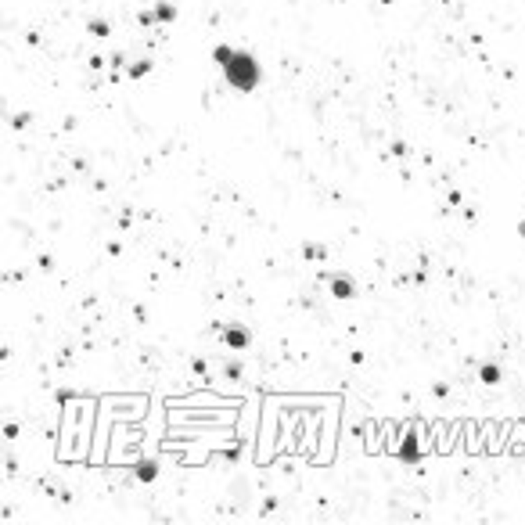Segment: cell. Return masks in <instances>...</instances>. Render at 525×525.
<instances>
[{
	"label": "cell",
	"mask_w": 525,
	"mask_h": 525,
	"mask_svg": "<svg viewBox=\"0 0 525 525\" xmlns=\"http://www.w3.org/2000/svg\"><path fill=\"white\" fill-rule=\"evenodd\" d=\"M216 58L223 61L227 83H234L238 90H252V87H256V79H259V65H256L252 58H245V54H238V51H227V47H220V51H216Z\"/></svg>",
	"instance_id": "obj_1"
}]
</instances>
